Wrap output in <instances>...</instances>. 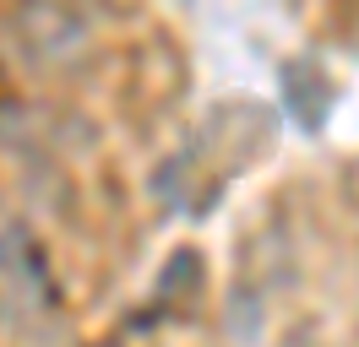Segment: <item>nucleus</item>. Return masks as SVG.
<instances>
[{
	"instance_id": "f257e3e1",
	"label": "nucleus",
	"mask_w": 359,
	"mask_h": 347,
	"mask_svg": "<svg viewBox=\"0 0 359 347\" xmlns=\"http://www.w3.org/2000/svg\"><path fill=\"white\" fill-rule=\"evenodd\" d=\"M17 27H22V38L33 43L39 55H49V60L82 49V38H88V22L76 17V11H66V6H27L22 17H17Z\"/></svg>"
}]
</instances>
